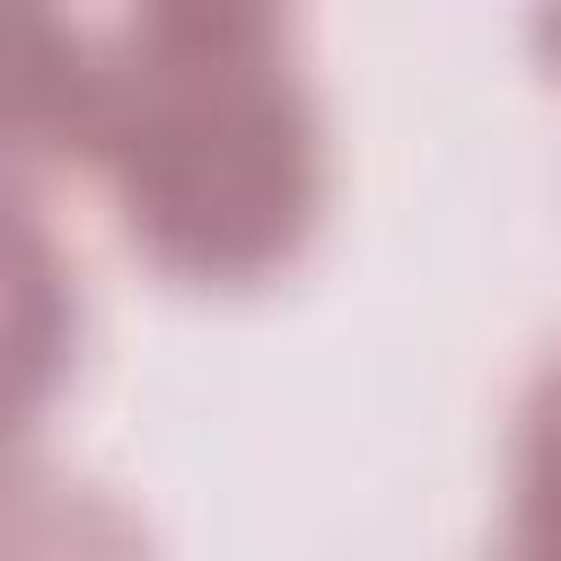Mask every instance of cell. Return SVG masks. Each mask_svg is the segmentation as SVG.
<instances>
[{
    "instance_id": "2",
    "label": "cell",
    "mask_w": 561,
    "mask_h": 561,
    "mask_svg": "<svg viewBox=\"0 0 561 561\" xmlns=\"http://www.w3.org/2000/svg\"><path fill=\"white\" fill-rule=\"evenodd\" d=\"M508 543L517 552H561V359L535 377L508 447Z\"/></svg>"
},
{
    "instance_id": "4",
    "label": "cell",
    "mask_w": 561,
    "mask_h": 561,
    "mask_svg": "<svg viewBox=\"0 0 561 561\" xmlns=\"http://www.w3.org/2000/svg\"><path fill=\"white\" fill-rule=\"evenodd\" d=\"M535 44H543V61L561 70V0H543V9H535Z\"/></svg>"
},
{
    "instance_id": "3",
    "label": "cell",
    "mask_w": 561,
    "mask_h": 561,
    "mask_svg": "<svg viewBox=\"0 0 561 561\" xmlns=\"http://www.w3.org/2000/svg\"><path fill=\"white\" fill-rule=\"evenodd\" d=\"M149 18H254V26H280L289 0H131Z\"/></svg>"
},
{
    "instance_id": "1",
    "label": "cell",
    "mask_w": 561,
    "mask_h": 561,
    "mask_svg": "<svg viewBox=\"0 0 561 561\" xmlns=\"http://www.w3.org/2000/svg\"><path fill=\"white\" fill-rule=\"evenodd\" d=\"M79 149L105 167L131 245L202 289L280 272L316 228V114L280 26L149 18L96 53Z\"/></svg>"
}]
</instances>
